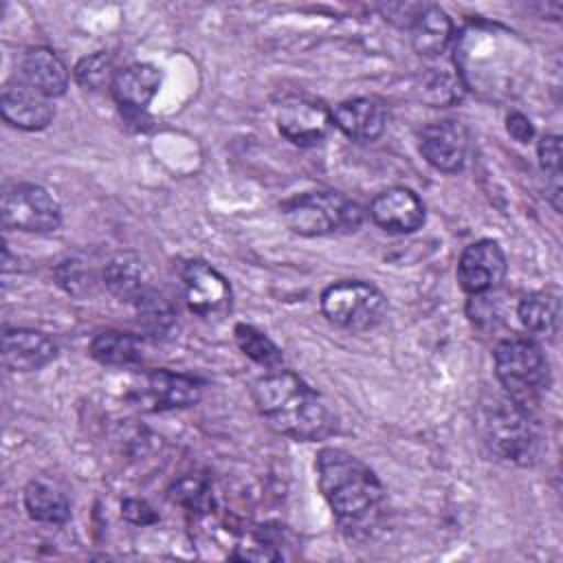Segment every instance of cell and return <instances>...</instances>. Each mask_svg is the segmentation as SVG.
Listing matches in <instances>:
<instances>
[{"mask_svg": "<svg viewBox=\"0 0 563 563\" xmlns=\"http://www.w3.org/2000/svg\"><path fill=\"white\" fill-rule=\"evenodd\" d=\"M332 123L354 141H374L383 134L387 114L380 101L372 97H356L341 101L334 108Z\"/></svg>", "mask_w": 563, "mask_h": 563, "instance_id": "d6986e66", "label": "cell"}, {"mask_svg": "<svg viewBox=\"0 0 563 563\" xmlns=\"http://www.w3.org/2000/svg\"><path fill=\"white\" fill-rule=\"evenodd\" d=\"M477 427L484 442L499 457L532 464L541 451V433L532 411L506 394H490L479 402Z\"/></svg>", "mask_w": 563, "mask_h": 563, "instance_id": "3957f363", "label": "cell"}, {"mask_svg": "<svg viewBox=\"0 0 563 563\" xmlns=\"http://www.w3.org/2000/svg\"><path fill=\"white\" fill-rule=\"evenodd\" d=\"M161 73L152 64H130L121 68L112 81V97L121 112L136 121L145 114L150 101L158 92Z\"/></svg>", "mask_w": 563, "mask_h": 563, "instance_id": "e0dca14e", "label": "cell"}, {"mask_svg": "<svg viewBox=\"0 0 563 563\" xmlns=\"http://www.w3.org/2000/svg\"><path fill=\"white\" fill-rule=\"evenodd\" d=\"M321 312L336 328L365 332L378 325L387 312L385 295L369 282L341 279L321 292Z\"/></svg>", "mask_w": 563, "mask_h": 563, "instance_id": "52a82bcc", "label": "cell"}, {"mask_svg": "<svg viewBox=\"0 0 563 563\" xmlns=\"http://www.w3.org/2000/svg\"><path fill=\"white\" fill-rule=\"evenodd\" d=\"M20 79L44 97H59L68 88V68L48 46H31L20 62Z\"/></svg>", "mask_w": 563, "mask_h": 563, "instance_id": "ac0fdd59", "label": "cell"}, {"mask_svg": "<svg viewBox=\"0 0 563 563\" xmlns=\"http://www.w3.org/2000/svg\"><path fill=\"white\" fill-rule=\"evenodd\" d=\"M517 317L530 334L550 339L559 330V319H561L559 299L556 295L545 290L528 292L517 306Z\"/></svg>", "mask_w": 563, "mask_h": 563, "instance_id": "cb8c5ba5", "label": "cell"}, {"mask_svg": "<svg viewBox=\"0 0 563 563\" xmlns=\"http://www.w3.org/2000/svg\"><path fill=\"white\" fill-rule=\"evenodd\" d=\"M495 374L506 396L534 411L552 376L541 345L532 339H506L495 347Z\"/></svg>", "mask_w": 563, "mask_h": 563, "instance_id": "8992f818", "label": "cell"}, {"mask_svg": "<svg viewBox=\"0 0 563 563\" xmlns=\"http://www.w3.org/2000/svg\"><path fill=\"white\" fill-rule=\"evenodd\" d=\"M57 356L51 336L31 328H9L2 334V363L11 372H35Z\"/></svg>", "mask_w": 563, "mask_h": 563, "instance_id": "2e32d148", "label": "cell"}, {"mask_svg": "<svg viewBox=\"0 0 563 563\" xmlns=\"http://www.w3.org/2000/svg\"><path fill=\"white\" fill-rule=\"evenodd\" d=\"M286 227L306 238L352 233L363 224V209L339 191H306L282 202Z\"/></svg>", "mask_w": 563, "mask_h": 563, "instance_id": "5b68a950", "label": "cell"}, {"mask_svg": "<svg viewBox=\"0 0 563 563\" xmlns=\"http://www.w3.org/2000/svg\"><path fill=\"white\" fill-rule=\"evenodd\" d=\"M468 152V132L457 119H440L422 128L420 154L424 161L444 174H455L464 167Z\"/></svg>", "mask_w": 563, "mask_h": 563, "instance_id": "7c38bea8", "label": "cell"}, {"mask_svg": "<svg viewBox=\"0 0 563 563\" xmlns=\"http://www.w3.org/2000/svg\"><path fill=\"white\" fill-rule=\"evenodd\" d=\"M253 400L268 427L292 440L317 442L336 431V418L321 396L288 369H271L257 378Z\"/></svg>", "mask_w": 563, "mask_h": 563, "instance_id": "7a4b0ae2", "label": "cell"}, {"mask_svg": "<svg viewBox=\"0 0 563 563\" xmlns=\"http://www.w3.org/2000/svg\"><path fill=\"white\" fill-rule=\"evenodd\" d=\"M506 31L471 29L464 31L455 46V70L466 86H482L479 90H504V81H510L506 62H519L515 40L506 37Z\"/></svg>", "mask_w": 563, "mask_h": 563, "instance_id": "277c9868", "label": "cell"}, {"mask_svg": "<svg viewBox=\"0 0 563 563\" xmlns=\"http://www.w3.org/2000/svg\"><path fill=\"white\" fill-rule=\"evenodd\" d=\"M508 271L506 255L495 240H477L468 244L457 262V282L464 292L477 297L495 290Z\"/></svg>", "mask_w": 563, "mask_h": 563, "instance_id": "8fae6325", "label": "cell"}, {"mask_svg": "<svg viewBox=\"0 0 563 563\" xmlns=\"http://www.w3.org/2000/svg\"><path fill=\"white\" fill-rule=\"evenodd\" d=\"M235 341L240 345V350L253 358L257 365L266 367V369H279L284 363L282 350L257 328L246 325V323H238L235 325Z\"/></svg>", "mask_w": 563, "mask_h": 563, "instance_id": "484cf974", "label": "cell"}, {"mask_svg": "<svg viewBox=\"0 0 563 563\" xmlns=\"http://www.w3.org/2000/svg\"><path fill=\"white\" fill-rule=\"evenodd\" d=\"M277 130L286 141L299 147H310L321 143L332 123V112L317 99L290 97L277 108Z\"/></svg>", "mask_w": 563, "mask_h": 563, "instance_id": "30bf717a", "label": "cell"}, {"mask_svg": "<svg viewBox=\"0 0 563 563\" xmlns=\"http://www.w3.org/2000/svg\"><path fill=\"white\" fill-rule=\"evenodd\" d=\"M506 128H508V134L519 143H528L534 136V128H532L530 119L521 112H510L506 117Z\"/></svg>", "mask_w": 563, "mask_h": 563, "instance_id": "836d02e7", "label": "cell"}, {"mask_svg": "<svg viewBox=\"0 0 563 563\" xmlns=\"http://www.w3.org/2000/svg\"><path fill=\"white\" fill-rule=\"evenodd\" d=\"M537 156L543 174L550 178V198L554 209H561V136L545 134L537 145Z\"/></svg>", "mask_w": 563, "mask_h": 563, "instance_id": "f1b7e54d", "label": "cell"}, {"mask_svg": "<svg viewBox=\"0 0 563 563\" xmlns=\"http://www.w3.org/2000/svg\"><path fill=\"white\" fill-rule=\"evenodd\" d=\"M464 90V84L455 73H449V70H435L427 77L424 81V88H422V97L431 103H438V106H444V103H451L455 99H460Z\"/></svg>", "mask_w": 563, "mask_h": 563, "instance_id": "f546056e", "label": "cell"}, {"mask_svg": "<svg viewBox=\"0 0 563 563\" xmlns=\"http://www.w3.org/2000/svg\"><path fill=\"white\" fill-rule=\"evenodd\" d=\"M0 112L7 123L29 132L44 130L55 117L48 97H44L22 79H15L2 88Z\"/></svg>", "mask_w": 563, "mask_h": 563, "instance_id": "9a60e30c", "label": "cell"}, {"mask_svg": "<svg viewBox=\"0 0 563 563\" xmlns=\"http://www.w3.org/2000/svg\"><path fill=\"white\" fill-rule=\"evenodd\" d=\"M55 275H57V284L68 292V295H75V297H84L92 290V273L90 268L79 262V260H64L57 268H55Z\"/></svg>", "mask_w": 563, "mask_h": 563, "instance_id": "4dcf8cb0", "label": "cell"}, {"mask_svg": "<svg viewBox=\"0 0 563 563\" xmlns=\"http://www.w3.org/2000/svg\"><path fill=\"white\" fill-rule=\"evenodd\" d=\"M411 44L420 57H440L453 40V22L444 9L424 4L411 24Z\"/></svg>", "mask_w": 563, "mask_h": 563, "instance_id": "ffe728a7", "label": "cell"}, {"mask_svg": "<svg viewBox=\"0 0 563 563\" xmlns=\"http://www.w3.org/2000/svg\"><path fill=\"white\" fill-rule=\"evenodd\" d=\"M317 484L339 526L354 539H365L376 528L385 488L376 473L343 449H321L314 462Z\"/></svg>", "mask_w": 563, "mask_h": 563, "instance_id": "6da1fadb", "label": "cell"}, {"mask_svg": "<svg viewBox=\"0 0 563 563\" xmlns=\"http://www.w3.org/2000/svg\"><path fill=\"white\" fill-rule=\"evenodd\" d=\"M24 508L33 521L66 523L70 519V499L66 490L51 479H31L24 488Z\"/></svg>", "mask_w": 563, "mask_h": 563, "instance_id": "7402d4cb", "label": "cell"}, {"mask_svg": "<svg viewBox=\"0 0 563 563\" xmlns=\"http://www.w3.org/2000/svg\"><path fill=\"white\" fill-rule=\"evenodd\" d=\"M103 284L117 299L132 303L152 288L147 268L134 253L114 255L103 268Z\"/></svg>", "mask_w": 563, "mask_h": 563, "instance_id": "44dd1931", "label": "cell"}, {"mask_svg": "<svg viewBox=\"0 0 563 563\" xmlns=\"http://www.w3.org/2000/svg\"><path fill=\"white\" fill-rule=\"evenodd\" d=\"M121 515H123V519H128L130 523H136V526H147L158 519L156 512L152 510V506L143 499H125L121 504Z\"/></svg>", "mask_w": 563, "mask_h": 563, "instance_id": "d6a6232c", "label": "cell"}, {"mask_svg": "<svg viewBox=\"0 0 563 563\" xmlns=\"http://www.w3.org/2000/svg\"><path fill=\"white\" fill-rule=\"evenodd\" d=\"M2 224L24 233H51L62 224L59 202L40 185L15 183L2 194Z\"/></svg>", "mask_w": 563, "mask_h": 563, "instance_id": "ba28073f", "label": "cell"}, {"mask_svg": "<svg viewBox=\"0 0 563 563\" xmlns=\"http://www.w3.org/2000/svg\"><path fill=\"white\" fill-rule=\"evenodd\" d=\"M145 343L141 336L121 330H103L90 341V356L101 365H136L143 361Z\"/></svg>", "mask_w": 563, "mask_h": 563, "instance_id": "603a6c76", "label": "cell"}, {"mask_svg": "<svg viewBox=\"0 0 563 563\" xmlns=\"http://www.w3.org/2000/svg\"><path fill=\"white\" fill-rule=\"evenodd\" d=\"M424 4H413V2H396V4H383L380 13L385 15V20L394 22L396 26L402 29H411L413 20L418 18V13L422 11Z\"/></svg>", "mask_w": 563, "mask_h": 563, "instance_id": "1f68e13d", "label": "cell"}, {"mask_svg": "<svg viewBox=\"0 0 563 563\" xmlns=\"http://www.w3.org/2000/svg\"><path fill=\"white\" fill-rule=\"evenodd\" d=\"M180 277L185 301L194 314L205 319H220L231 310V284L211 264L202 260H189L185 262Z\"/></svg>", "mask_w": 563, "mask_h": 563, "instance_id": "9c48e42d", "label": "cell"}, {"mask_svg": "<svg viewBox=\"0 0 563 563\" xmlns=\"http://www.w3.org/2000/svg\"><path fill=\"white\" fill-rule=\"evenodd\" d=\"M117 68H114V59L110 53L106 51H97L92 55H86L77 62L75 66V81L84 88V90H103V88H112V81L117 77Z\"/></svg>", "mask_w": 563, "mask_h": 563, "instance_id": "4316f807", "label": "cell"}, {"mask_svg": "<svg viewBox=\"0 0 563 563\" xmlns=\"http://www.w3.org/2000/svg\"><path fill=\"white\" fill-rule=\"evenodd\" d=\"M172 499L187 508L189 512H207L211 508V488L209 482L200 475H183L172 486Z\"/></svg>", "mask_w": 563, "mask_h": 563, "instance_id": "83f0119b", "label": "cell"}, {"mask_svg": "<svg viewBox=\"0 0 563 563\" xmlns=\"http://www.w3.org/2000/svg\"><path fill=\"white\" fill-rule=\"evenodd\" d=\"M200 383L191 376L176 374L169 369L147 372L143 378V387L136 389L139 407L158 411V409H176L189 407L200 400Z\"/></svg>", "mask_w": 563, "mask_h": 563, "instance_id": "4fadbf2b", "label": "cell"}, {"mask_svg": "<svg viewBox=\"0 0 563 563\" xmlns=\"http://www.w3.org/2000/svg\"><path fill=\"white\" fill-rule=\"evenodd\" d=\"M134 308H136L141 328L152 336H167L176 325L174 306L169 303V299L163 292H158L154 288L145 290L134 301Z\"/></svg>", "mask_w": 563, "mask_h": 563, "instance_id": "d4e9b609", "label": "cell"}, {"mask_svg": "<svg viewBox=\"0 0 563 563\" xmlns=\"http://www.w3.org/2000/svg\"><path fill=\"white\" fill-rule=\"evenodd\" d=\"M372 220L387 233H416L424 224V205L407 187H389L369 205Z\"/></svg>", "mask_w": 563, "mask_h": 563, "instance_id": "5bb4252c", "label": "cell"}]
</instances>
